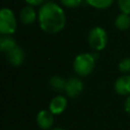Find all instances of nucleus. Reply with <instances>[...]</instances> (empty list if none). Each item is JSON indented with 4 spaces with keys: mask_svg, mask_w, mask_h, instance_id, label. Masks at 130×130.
Listing matches in <instances>:
<instances>
[{
    "mask_svg": "<svg viewBox=\"0 0 130 130\" xmlns=\"http://www.w3.org/2000/svg\"><path fill=\"white\" fill-rule=\"evenodd\" d=\"M39 22L45 32L57 34L64 28L66 16L59 5L54 2H49L41 7L39 11Z\"/></svg>",
    "mask_w": 130,
    "mask_h": 130,
    "instance_id": "f257e3e1",
    "label": "nucleus"
},
{
    "mask_svg": "<svg viewBox=\"0 0 130 130\" xmlns=\"http://www.w3.org/2000/svg\"><path fill=\"white\" fill-rule=\"evenodd\" d=\"M94 68V57L88 53H82L75 57L73 62L74 71L80 76H86Z\"/></svg>",
    "mask_w": 130,
    "mask_h": 130,
    "instance_id": "f03ea898",
    "label": "nucleus"
},
{
    "mask_svg": "<svg viewBox=\"0 0 130 130\" xmlns=\"http://www.w3.org/2000/svg\"><path fill=\"white\" fill-rule=\"evenodd\" d=\"M16 29L14 13L9 8H2L0 12V31L4 36L12 35Z\"/></svg>",
    "mask_w": 130,
    "mask_h": 130,
    "instance_id": "7ed1b4c3",
    "label": "nucleus"
},
{
    "mask_svg": "<svg viewBox=\"0 0 130 130\" xmlns=\"http://www.w3.org/2000/svg\"><path fill=\"white\" fill-rule=\"evenodd\" d=\"M108 43L107 31L100 26L93 27L88 35V44L95 51H102Z\"/></svg>",
    "mask_w": 130,
    "mask_h": 130,
    "instance_id": "20e7f679",
    "label": "nucleus"
},
{
    "mask_svg": "<svg viewBox=\"0 0 130 130\" xmlns=\"http://www.w3.org/2000/svg\"><path fill=\"white\" fill-rule=\"evenodd\" d=\"M54 114L49 110H42L37 115V124L43 130H49L54 124Z\"/></svg>",
    "mask_w": 130,
    "mask_h": 130,
    "instance_id": "39448f33",
    "label": "nucleus"
},
{
    "mask_svg": "<svg viewBox=\"0 0 130 130\" xmlns=\"http://www.w3.org/2000/svg\"><path fill=\"white\" fill-rule=\"evenodd\" d=\"M82 89H83V83L81 82L80 79H78L76 77H72L67 80L65 91L68 96L76 98L81 93Z\"/></svg>",
    "mask_w": 130,
    "mask_h": 130,
    "instance_id": "423d86ee",
    "label": "nucleus"
},
{
    "mask_svg": "<svg viewBox=\"0 0 130 130\" xmlns=\"http://www.w3.org/2000/svg\"><path fill=\"white\" fill-rule=\"evenodd\" d=\"M114 88L118 94H121V95L130 94V75L125 74L120 76L116 80Z\"/></svg>",
    "mask_w": 130,
    "mask_h": 130,
    "instance_id": "0eeeda50",
    "label": "nucleus"
},
{
    "mask_svg": "<svg viewBox=\"0 0 130 130\" xmlns=\"http://www.w3.org/2000/svg\"><path fill=\"white\" fill-rule=\"evenodd\" d=\"M5 55H6L8 62L13 66L21 65L23 60H24V53L19 46L14 47L13 49H11L7 53H5Z\"/></svg>",
    "mask_w": 130,
    "mask_h": 130,
    "instance_id": "6e6552de",
    "label": "nucleus"
},
{
    "mask_svg": "<svg viewBox=\"0 0 130 130\" xmlns=\"http://www.w3.org/2000/svg\"><path fill=\"white\" fill-rule=\"evenodd\" d=\"M67 107V100L63 95H57L52 99L49 105V110L54 115H59L65 111Z\"/></svg>",
    "mask_w": 130,
    "mask_h": 130,
    "instance_id": "1a4fd4ad",
    "label": "nucleus"
},
{
    "mask_svg": "<svg viewBox=\"0 0 130 130\" xmlns=\"http://www.w3.org/2000/svg\"><path fill=\"white\" fill-rule=\"evenodd\" d=\"M20 19L24 24H30L36 19V11L31 6H25L20 11Z\"/></svg>",
    "mask_w": 130,
    "mask_h": 130,
    "instance_id": "9d476101",
    "label": "nucleus"
},
{
    "mask_svg": "<svg viewBox=\"0 0 130 130\" xmlns=\"http://www.w3.org/2000/svg\"><path fill=\"white\" fill-rule=\"evenodd\" d=\"M49 83H50V86H51L54 90H56V91H63V90H65V88H66V83H67V81H66L64 78H62L61 76L55 75V76H52V77L50 78Z\"/></svg>",
    "mask_w": 130,
    "mask_h": 130,
    "instance_id": "9b49d317",
    "label": "nucleus"
},
{
    "mask_svg": "<svg viewBox=\"0 0 130 130\" xmlns=\"http://www.w3.org/2000/svg\"><path fill=\"white\" fill-rule=\"evenodd\" d=\"M17 44L15 43L14 39L9 37V36H2L0 39V48L1 51L3 53H7L8 51H10L11 49H13L14 47H16Z\"/></svg>",
    "mask_w": 130,
    "mask_h": 130,
    "instance_id": "f8f14e48",
    "label": "nucleus"
},
{
    "mask_svg": "<svg viewBox=\"0 0 130 130\" xmlns=\"http://www.w3.org/2000/svg\"><path fill=\"white\" fill-rule=\"evenodd\" d=\"M115 25L121 30H125L130 27V16L126 13L119 14L115 19Z\"/></svg>",
    "mask_w": 130,
    "mask_h": 130,
    "instance_id": "ddd939ff",
    "label": "nucleus"
},
{
    "mask_svg": "<svg viewBox=\"0 0 130 130\" xmlns=\"http://www.w3.org/2000/svg\"><path fill=\"white\" fill-rule=\"evenodd\" d=\"M86 2L90 6H92L94 8H98V9H106V8L110 7L113 4L114 0H86Z\"/></svg>",
    "mask_w": 130,
    "mask_h": 130,
    "instance_id": "4468645a",
    "label": "nucleus"
},
{
    "mask_svg": "<svg viewBox=\"0 0 130 130\" xmlns=\"http://www.w3.org/2000/svg\"><path fill=\"white\" fill-rule=\"evenodd\" d=\"M119 70L123 73L130 72V58H124L119 63Z\"/></svg>",
    "mask_w": 130,
    "mask_h": 130,
    "instance_id": "2eb2a0df",
    "label": "nucleus"
},
{
    "mask_svg": "<svg viewBox=\"0 0 130 130\" xmlns=\"http://www.w3.org/2000/svg\"><path fill=\"white\" fill-rule=\"evenodd\" d=\"M118 5L122 13L130 14V0H118Z\"/></svg>",
    "mask_w": 130,
    "mask_h": 130,
    "instance_id": "dca6fc26",
    "label": "nucleus"
},
{
    "mask_svg": "<svg viewBox=\"0 0 130 130\" xmlns=\"http://www.w3.org/2000/svg\"><path fill=\"white\" fill-rule=\"evenodd\" d=\"M60 1L65 7L68 8H75L81 3V0H60Z\"/></svg>",
    "mask_w": 130,
    "mask_h": 130,
    "instance_id": "f3484780",
    "label": "nucleus"
},
{
    "mask_svg": "<svg viewBox=\"0 0 130 130\" xmlns=\"http://www.w3.org/2000/svg\"><path fill=\"white\" fill-rule=\"evenodd\" d=\"M124 108H125V111H126L128 114H130V95L126 99V101H125V105H124Z\"/></svg>",
    "mask_w": 130,
    "mask_h": 130,
    "instance_id": "a211bd4d",
    "label": "nucleus"
},
{
    "mask_svg": "<svg viewBox=\"0 0 130 130\" xmlns=\"http://www.w3.org/2000/svg\"><path fill=\"white\" fill-rule=\"evenodd\" d=\"M29 5H32V6H37V5H40L44 0H25Z\"/></svg>",
    "mask_w": 130,
    "mask_h": 130,
    "instance_id": "6ab92c4d",
    "label": "nucleus"
},
{
    "mask_svg": "<svg viewBox=\"0 0 130 130\" xmlns=\"http://www.w3.org/2000/svg\"><path fill=\"white\" fill-rule=\"evenodd\" d=\"M51 130H65V129L64 128H61V127H57V128H53Z\"/></svg>",
    "mask_w": 130,
    "mask_h": 130,
    "instance_id": "aec40b11",
    "label": "nucleus"
}]
</instances>
